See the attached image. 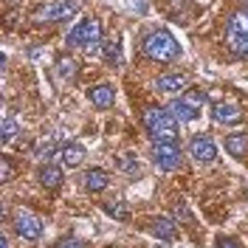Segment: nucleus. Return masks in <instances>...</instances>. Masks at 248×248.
<instances>
[{
	"mask_svg": "<svg viewBox=\"0 0 248 248\" xmlns=\"http://www.w3.org/2000/svg\"><path fill=\"white\" fill-rule=\"evenodd\" d=\"M141 48H144V54H147L150 60H155V62H175L178 57H181V48H178L175 37H172L167 29L147 31Z\"/></svg>",
	"mask_w": 248,
	"mask_h": 248,
	"instance_id": "f257e3e1",
	"label": "nucleus"
},
{
	"mask_svg": "<svg viewBox=\"0 0 248 248\" xmlns=\"http://www.w3.org/2000/svg\"><path fill=\"white\" fill-rule=\"evenodd\" d=\"M144 127H147L153 141H178V122H175V116L170 110L164 108L150 105L144 110Z\"/></svg>",
	"mask_w": 248,
	"mask_h": 248,
	"instance_id": "f03ea898",
	"label": "nucleus"
},
{
	"mask_svg": "<svg viewBox=\"0 0 248 248\" xmlns=\"http://www.w3.org/2000/svg\"><path fill=\"white\" fill-rule=\"evenodd\" d=\"M226 43L234 54L248 57V12H234L226 23Z\"/></svg>",
	"mask_w": 248,
	"mask_h": 248,
	"instance_id": "7ed1b4c3",
	"label": "nucleus"
},
{
	"mask_svg": "<svg viewBox=\"0 0 248 248\" xmlns=\"http://www.w3.org/2000/svg\"><path fill=\"white\" fill-rule=\"evenodd\" d=\"M99 40H102V23H99L96 17L82 20V23L74 26L71 34H68V43L77 46V48H82V51H93V48L99 46Z\"/></svg>",
	"mask_w": 248,
	"mask_h": 248,
	"instance_id": "20e7f679",
	"label": "nucleus"
},
{
	"mask_svg": "<svg viewBox=\"0 0 248 248\" xmlns=\"http://www.w3.org/2000/svg\"><path fill=\"white\" fill-rule=\"evenodd\" d=\"M153 161L158 170L164 172H172V170H181V147L178 141H153Z\"/></svg>",
	"mask_w": 248,
	"mask_h": 248,
	"instance_id": "39448f33",
	"label": "nucleus"
},
{
	"mask_svg": "<svg viewBox=\"0 0 248 248\" xmlns=\"http://www.w3.org/2000/svg\"><path fill=\"white\" fill-rule=\"evenodd\" d=\"M74 15H77V0H54V3L40 6L34 20L37 23H60V20H68Z\"/></svg>",
	"mask_w": 248,
	"mask_h": 248,
	"instance_id": "423d86ee",
	"label": "nucleus"
},
{
	"mask_svg": "<svg viewBox=\"0 0 248 248\" xmlns=\"http://www.w3.org/2000/svg\"><path fill=\"white\" fill-rule=\"evenodd\" d=\"M15 232L20 234L23 240L34 243V240L43 237V223L37 220V215H31L29 209H20V212L15 215Z\"/></svg>",
	"mask_w": 248,
	"mask_h": 248,
	"instance_id": "0eeeda50",
	"label": "nucleus"
},
{
	"mask_svg": "<svg viewBox=\"0 0 248 248\" xmlns=\"http://www.w3.org/2000/svg\"><path fill=\"white\" fill-rule=\"evenodd\" d=\"M189 155L198 164H209V161L217 158V147L209 136H192V141H189Z\"/></svg>",
	"mask_w": 248,
	"mask_h": 248,
	"instance_id": "6e6552de",
	"label": "nucleus"
},
{
	"mask_svg": "<svg viewBox=\"0 0 248 248\" xmlns=\"http://www.w3.org/2000/svg\"><path fill=\"white\" fill-rule=\"evenodd\" d=\"M88 102H91L96 110H108L113 108V102H116V91L110 88V85H96L88 91Z\"/></svg>",
	"mask_w": 248,
	"mask_h": 248,
	"instance_id": "1a4fd4ad",
	"label": "nucleus"
},
{
	"mask_svg": "<svg viewBox=\"0 0 248 248\" xmlns=\"http://www.w3.org/2000/svg\"><path fill=\"white\" fill-rule=\"evenodd\" d=\"M85 161V147L82 144H65L60 150V164H62V170H74V167H79Z\"/></svg>",
	"mask_w": 248,
	"mask_h": 248,
	"instance_id": "9d476101",
	"label": "nucleus"
},
{
	"mask_svg": "<svg viewBox=\"0 0 248 248\" xmlns=\"http://www.w3.org/2000/svg\"><path fill=\"white\" fill-rule=\"evenodd\" d=\"M212 116H215L217 124H237L243 119V110L237 108V105H232V102H217Z\"/></svg>",
	"mask_w": 248,
	"mask_h": 248,
	"instance_id": "9b49d317",
	"label": "nucleus"
},
{
	"mask_svg": "<svg viewBox=\"0 0 248 248\" xmlns=\"http://www.w3.org/2000/svg\"><path fill=\"white\" fill-rule=\"evenodd\" d=\"M161 93H184L186 91V77L184 74H161L155 79Z\"/></svg>",
	"mask_w": 248,
	"mask_h": 248,
	"instance_id": "f8f14e48",
	"label": "nucleus"
},
{
	"mask_svg": "<svg viewBox=\"0 0 248 248\" xmlns=\"http://www.w3.org/2000/svg\"><path fill=\"white\" fill-rule=\"evenodd\" d=\"M40 184L46 186V189H60L62 186V167L57 164H40Z\"/></svg>",
	"mask_w": 248,
	"mask_h": 248,
	"instance_id": "ddd939ff",
	"label": "nucleus"
},
{
	"mask_svg": "<svg viewBox=\"0 0 248 248\" xmlns=\"http://www.w3.org/2000/svg\"><path fill=\"white\" fill-rule=\"evenodd\" d=\"M170 113L175 116V122H181V124H189V122H195L198 116H201V110H195V108H189L186 102H172L170 105Z\"/></svg>",
	"mask_w": 248,
	"mask_h": 248,
	"instance_id": "4468645a",
	"label": "nucleus"
},
{
	"mask_svg": "<svg viewBox=\"0 0 248 248\" xmlns=\"http://www.w3.org/2000/svg\"><path fill=\"white\" fill-rule=\"evenodd\" d=\"M110 184V175L105 170H88L85 175V186H88V192H105Z\"/></svg>",
	"mask_w": 248,
	"mask_h": 248,
	"instance_id": "2eb2a0df",
	"label": "nucleus"
},
{
	"mask_svg": "<svg viewBox=\"0 0 248 248\" xmlns=\"http://www.w3.org/2000/svg\"><path fill=\"white\" fill-rule=\"evenodd\" d=\"M223 144H226L229 155H234V158H246V155H248V136H243V133H234V136H229Z\"/></svg>",
	"mask_w": 248,
	"mask_h": 248,
	"instance_id": "dca6fc26",
	"label": "nucleus"
},
{
	"mask_svg": "<svg viewBox=\"0 0 248 248\" xmlns=\"http://www.w3.org/2000/svg\"><path fill=\"white\" fill-rule=\"evenodd\" d=\"M153 234L158 237V240H175V234H178V229H175V223H172L170 217H158V220H153Z\"/></svg>",
	"mask_w": 248,
	"mask_h": 248,
	"instance_id": "f3484780",
	"label": "nucleus"
},
{
	"mask_svg": "<svg viewBox=\"0 0 248 248\" xmlns=\"http://www.w3.org/2000/svg\"><path fill=\"white\" fill-rule=\"evenodd\" d=\"M57 74H60V79H65V82H74L79 74V65L74 57H60L57 60Z\"/></svg>",
	"mask_w": 248,
	"mask_h": 248,
	"instance_id": "a211bd4d",
	"label": "nucleus"
},
{
	"mask_svg": "<svg viewBox=\"0 0 248 248\" xmlns=\"http://www.w3.org/2000/svg\"><path fill=\"white\" fill-rule=\"evenodd\" d=\"M105 57H108L110 65L122 62V37L119 34H110L108 40H105Z\"/></svg>",
	"mask_w": 248,
	"mask_h": 248,
	"instance_id": "6ab92c4d",
	"label": "nucleus"
},
{
	"mask_svg": "<svg viewBox=\"0 0 248 248\" xmlns=\"http://www.w3.org/2000/svg\"><path fill=\"white\" fill-rule=\"evenodd\" d=\"M181 102H186L189 108H195V110H201V108H203V102H206V93H203L201 88H189V91H184Z\"/></svg>",
	"mask_w": 248,
	"mask_h": 248,
	"instance_id": "aec40b11",
	"label": "nucleus"
},
{
	"mask_svg": "<svg viewBox=\"0 0 248 248\" xmlns=\"http://www.w3.org/2000/svg\"><path fill=\"white\" fill-rule=\"evenodd\" d=\"M17 130H20L17 119L6 116V119H3V144H12V141H15V136H17Z\"/></svg>",
	"mask_w": 248,
	"mask_h": 248,
	"instance_id": "412c9836",
	"label": "nucleus"
},
{
	"mask_svg": "<svg viewBox=\"0 0 248 248\" xmlns=\"http://www.w3.org/2000/svg\"><path fill=\"white\" fill-rule=\"evenodd\" d=\"M119 170L124 172V175H139V161L133 158V155H119Z\"/></svg>",
	"mask_w": 248,
	"mask_h": 248,
	"instance_id": "4be33fe9",
	"label": "nucleus"
},
{
	"mask_svg": "<svg viewBox=\"0 0 248 248\" xmlns=\"http://www.w3.org/2000/svg\"><path fill=\"white\" fill-rule=\"evenodd\" d=\"M12 178H15V161H12L9 155H3V161H0V181L9 184Z\"/></svg>",
	"mask_w": 248,
	"mask_h": 248,
	"instance_id": "5701e85b",
	"label": "nucleus"
},
{
	"mask_svg": "<svg viewBox=\"0 0 248 248\" xmlns=\"http://www.w3.org/2000/svg\"><path fill=\"white\" fill-rule=\"evenodd\" d=\"M105 212H108L110 217H116V220H124V217L130 215V212H127V206H124V203H119V201L108 203V206H105Z\"/></svg>",
	"mask_w": 248,
	"mask_h": 248,
	"instance_id": "b1692460",
	"label": "nucleus"
},
{
	"mask_svg": "<svg viewBox=\"0 0 248 248\" xmlns=\"http://www.w3.org/2000/svg\"><path fill=\"white\" fill-rule=\"evenodd\" d=\"M57 248H91V243H85L82 237H62Z\"/></svg>",
	"mask_w": 248,
	"mask_h": 248,
	"instance_id": "393cba45",
	"label": "nucleus"
},
{
	"mask_svg": "<svg viewBox=\"0 0 248 248\" xmlns=\"http://www.w3.org/2000/svg\"><path fill=\"white\" fill-rule=\"evenodd\" d=\"M215 248H243V243L237 237H217Z\"/></svg>",
	"mask_w": 248,
	"mask_h": 248,
	"instance_id": "a878e982",
	"label": "nucleus"
},
{
	"mask_svg": "<svg viewBox=\"0 0 248 248\" xmlns=\"http://www.w3.org/2000/svg\"><path fill=\"white\" fill-rule=\"evenodd\" d=\"M175 212H181V215H178V217H181L184 223H192V215H189V209H186L184 203H181V206H175Z\"/></svg>",
	"mask_w": 248,
	"mask_h": 248,
	"instance_id": "bb28decb",
	"label": "nucleus"
},
{
	"mask_svg": "<svg viewBox=\"0 0 248 248\" xmlns=\"http://www.w3.org/2000/svg\"><path fill=\"white\" fill-rule=\"evenodd\" d=\"M0 248H9V240H6V237H3V240H0Z\"/></svg>",
	"mask_w": 248,
	"mask_h": 248,
	"instance_id": "cd10ccee",
	"label": "nucleus"
}]
</instances>
